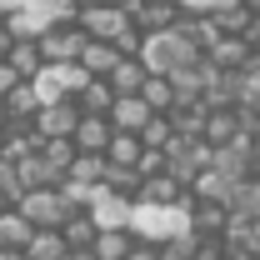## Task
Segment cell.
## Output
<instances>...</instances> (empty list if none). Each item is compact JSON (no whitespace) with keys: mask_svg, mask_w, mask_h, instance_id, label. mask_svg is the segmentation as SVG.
<instances>
[{"mask_svg":"<svg viewBox=\"0 0 260 260\" xmlns=\"http://www.w3.org/2000/svg\"><path fill=\"white\" fill-rule=\"evenodd\" d=\"M125 230H130V240H140V245H160L170 235L190 230V215H185V205H145V200H135Z\"/></svg>","mask_w":260,"mask_h":260,"instance_id":"obj_1","label":"cell"},{"mask_svg":"<svg viewBox=\"0 0 260 260\" xmlns=\"http://www.w3.org/2000/svg\"><path fill=\"white\" fill-rule=\"evenodd\" d=\"M135 60L145 65L150 75H175V70H185V65L200 60V50H195L185 35H175V30H155V35L140 40V55H135Z\"/></svg>","mask_w":260,"mask_h":260,"instance_id":"obj_2","label":"cell"},{"mask_svg":"<svg viewBox=\"0 0 260 260\" xmlns=\"http://www.w3.org/2000/svg\"><path fill=\"white\" fill-rule=\"evenodd\" d=\"M15 210H20V215H25L35 230H55L65 215H70V205L60 200V190H55V185H40V190H20Z\"/></svg>","mask_w":260,"mask_h":260,"instance_id":"obj_3","label":"cell"},{"mask_svg":"<svg viewBox=\"0 0 260 260\" xmlns=\"http://www.w3.org/2000/svg\"><path fill=\"white\" fill-rule=\"evenodd\" d=\"M75 120H80V105H75V95H65V100L40 105L30 115V130H35V140H70Z\"/></svg>","mask_w":260,"mask_h":260,"instance_id":"obj_4","label":"cell"},{"mask_svg":"<svg viewBox=\"0 0 260 260\" xmlns=\"http://www.w3.org/2000/svg\"><path fill=\"white\" fill-rule=\"evenodd\" d=\"M210 170L215 175H225V180H245V175H255V160H250V135H235L225 145H210Z\"/></svg>","mask_w":260,"mask_h":260,"instance_id":"obj_5","label":"cell"},{"mask_svg":"<svg viewBox=\"0 0 260 260\" xmlns=\"http://www.w3.org/2000/svg\"><path fill=\"white\" fill-rule=\"evenodd\" d=\"M35 45H40L45 65H50V60H75L80 45H85V30H80L75 20H65V25H45V30L35 35Z\"/></svg>","mask_w":260,"mask_h":260,"instance_id":"obj_6","label":"cell"},{"mask_svg":"<svg viewBox=\"0 0 260 260\" xmlns=\"http://www.w3.org/2000/svg\"><path fill=\"white\" fill-rule=\"evenodd\" d=\"M75 25L90 35V40H115V35L130 25V15L120 5H80V15H75Z\"/></svg>","mask_w":260,"mask_h":260,"instance_id":"obj_7","label":"cell"},{"mask_svg":"<svg viewBox=\"0 0 260 260\" xmlns=\"http://www.w3.org/2000/svg\"><path fill=\"white\" fill-rule=\"evenodd\" d=\"M130 205H135V200H125V195L95 185V195H90V220H95V230H125Z\"/></svg>","mask_w":260,"mask_h":260,"instance_id":"obj_8","label":"cell"},{"mask_svg":"<svg viewBox=\"0 0 260 260\" xmlns=\"http://www.w3.org/2000/svg\"><path fill=\"white\" fill-rule=\"evenodd\" d=\"M135 200H145V205H190V185H180L170 170H160V175H145L140 180Z\"/></svg>","mask_w":260,"mask_h":260,"instance_id":"obj_9","label":"cell"},{"mask_svg":"<svg viewBox=\"0 0 260 260\" xmlns=\"http://www.w3.org/2000/svg\"><path fill=\"white\" fill-rule=\"evenodd\" d=\"M175 15H180L175 0H140V5L130 10V25H135L140 35H155V30H170Z\"/></svg>","mask_w":260,"mask_h":260,"instance_id":"obj_10","label":"cell"},{"mask_svg":"<svg viewBox=\"0 0 260 260\" xmlns=\"http://www.w3.org/2000/svg\"><path fill=\"white\" fill-rule=\"evenodd\" d=\"M155 110L145 105L140 95H115L110 100V110H105V120H110V130H125V135H135V130L145 125Z\"/></svg>","mask_w":260,"mask_h":260,"instance_id":"obj_11","label":"cell"},{"mask_svg":"<svg viewBox=\"0 0 260 260\" xmlns=\"http://www.w3.org/2000/svg\"><path fill=\"white\" fill-rule=\"evenodd\" d=\"M185 215H190V230H200V235H220V230H225L230 205H220V200H205V195H190Z\"/></svg>","mask_w":260,"mask_h":260,"instance_id":"obj_12","label":"cell"},{"mask_svg":"<svg viewBox=\"0 0 260 260\" xmlns=\"http://www.w3.org/2000/svg\"><path fill=\"white\" fill-rule=\"evenodd\" d=\"M235 105H205V120H200V140L205 145H225L235 140Z\"/></svg>","mask_w":260,"mask_h":260,"instance_id":"obj_13","label":"cell"},{"mask_svg":"<svg viewBox=\"0 0 260 260\" xmlns=\"http://www.w3.org/2000/svg\"><path fill=\"white\" fill-rule=\"evenodd\" d=\"M105 140H110V120H105V115H80L75 130H70V145L85 150V155H100Z\"/></svg>","mask_w":260,"mask_h":260,"instance_id":"obj_14","label":"cell"},{"mask_svg":"<svg viewBox=\"0 0 260 260\" xmlns=\"http://www.w3.org/2000/svg\"><path fill=\"white\" fill-rule=\"evenodd\" d=\"M115 60H120V50H115L110 40H90V35H85V45H80V55H75V65H80L85 75H110Z\"/></svg>","mask_w":260,"mask_h":260,"instance_id":"obj_15","label":"cell"},{"mask_svg":"<svg viewBox=\"0 0 260 260\" xmlns=\"http://www.w3.org/2000/svg\"><path fill=\"white\" fill-rule=\"evenodd\" d=\"M145 75H150V70H145V65L135 60V55H120V60H115V70L105 75V85H110L115 95H140Z\"/></svg>","mask_w":260,"mask_h":260,"instance_id":"obj_16","label":"cell"},{"mask_svg":"<svg viewBox=\"0 0 260 260\" xmlns=\"http://www.w3.org/2000/svg\"><path fill=\"white\" fill-rule=\"evenodd\" d=\"M205 60L215 65V70H240V65L250 60V45H245V35H220V40L205 50Z\"/></svg>","mask_w":260,"mask_h":260,"instance_id":"obj_17","label":"cell"},{"mask_svg":"<svg viewBox=\"0 0 260 260\" xmlns=\"http://www.w3.org/2000/svg\"><path fill=\"white\" fill-rule=\"evenodd\" d=\"M0 105H5V115H10V120L30 125V115L40 110V95H35V85H30V80H15V85L0 95Z\"/></svg>","mask_w":260,"mask_h":260,"instance_id":"obj_18","label":"cell"},{"mask_svg":"<svg viewBox=\"0 0 260 260\" xmlns=\"http://www.w3.org/2000/svg\"><path fill=\"white\" fill-rule=\"evenodd\" d=\"M55 230H60L65 250H90V240H95V220H90V210H70Z\"/></svg>","mask_w":260,"mask_h":260,"instance_id":"obj_19","label":"cell"},{"mask_svg":"<svg viewBox=\"0 0 260 260\" xmlns=\"http://www.w3.org/2000/svg\"><path fill=\"white\" fill-rule=\"evenodd\" d=\"M110 100H115V90L105 85V75H90V80L75 90V105H80V115H105V110H110Z\"/></svg>","mask_w":260,"mask_h":260,"instance_id":"obj_20","label":"cell"},{"mask_svg":"<svg viewBox=\"0 0 260 260\" xmlns=\"http://www.w3.org/2000/svg\"><path fill=\"white\" fill-rule=\"evenodd\" d=\"M30 230H35V225L15 210V205H5V210H0V250H25Z\"/></svg>","mask_w":260,"mask_h":260,"instance_id":"obj_21","label":"cell"},{"mask_svg":"<svg viewBox=\"0 0 260 260\" xmlns=\"http://www.w3.org/2000/svg\"><path fill=\"white\" fill-rule=\"evenodd\" d=\"M5 65H10L20 80H30L35 70L45 65V55H40V45H35V40H10V50H5Z\"/></svg>","mask_w":260,"mask_h":260,"instance_id":"obj_22","label":"cell"},{"mask_svg":"<svg viewBox=\"0 0 260 260\" xmlns=\"http://www.w3.org/2000/svg\"><path fill=\"white\" fill-rule=\"evenodd\" d=\"M190 195H205V200H220V205H230V200H235V180L215 175V170L205 165V170H200V175L190 180Z\"/></svg>","mask_w":260,"mask_h":260,"instance_id":"obj_23","label":"cell"},{"mask_svg":"<svg viewBox=\"0 0 260 260\" xmlns=\"http://www.w3.org/2000/svg\"><path fill=\"white\" fill-rule=\"evenodd\" d=\"M35 155L45 160V170H50L55 180H65V170H70V160H75V145H70V140H40Z\"/></svg>","mask_w":260,"mask_h":260,"instance_id":"obj_24","label":"cell"},{"mask_svg":"<svg viewBox=\"0 0 260 260\" xmlns=\"http://www.w3.org/2000/svg\"><path fill=\"white\" fill-rule=\"evenodd\" d=\"M130 245H135V240H130V230H95L90 255H95V260H125Z\"/></svg>","mask_w":260,"mask_h":260,"instance_id":"obj_25","label":"cell"},{"mask_svg":"<svg viewBox=\"0 0 260 260\" xmlns=\"http://www.w3.org/2000/svg\"><path fill=\"white\" fill-rule=\"evenodd\" d=\"M60 255H65L60 230H30V240H25V260H60Z\"/></svg>","mask_w":260,"mask_h":260,"instance_id":"obj_26","label":"cell"},{"mask_svg":"<svg viewBox=\"0 0 260 260\" xmlns=\"http://www.w3.org/2000/svg\"><path fill=\"white\" fill-rule=\"evenodd\" d=\"M110 165H130L135 170V155H140V140L125 135V130H110V140H105V150H100Z\"/></svg>","mask_w":260,"mask_h":260,"instance_id":"obj_27","label":"cell"},{"mask_svg":"<svg viewBox=\"0 0 260 260\" xmlns=\"http://www.w3.org/2000/svg\"><path fill=\"white\" fill-rule=\"evenodd\" d=\"M100 185H105V190H115V195H125V200H135V195H140V175H135L130 165H110V160H105Z\"/></svg>","mask_w":260,"mask_h":260,"instance_id":"obj_28","label":"cell"},{"mask_svg":"<svg viewBox=\"0 0 260 260\" xmlns=\"http://www.w3.org/2000/svg\"><path fill=\"white\" fill-rule=\"evenodd\" d=\"M15 180H20V190H40V185H55V175L45 170L40 155H25V160H15Z\"/></svg>","mask_w":260,"mask_h":260,"instance_id":"obj_29","label":"cell"},{"mask_svg":"<svg viewBox=\"0 0 260 260\" xmlns=\"http://www.w3.org/2000/svg\"><path fill=\"white\" fill-rule=\"evenodd\" d=\"M100 175H105V155H85V150H75L65 170V180H80V185H100Z\"/></svg>","mask_w":260,"mask_h":260,"instance_id":"obj_30","label":"cell"},{"mask_svg":"<svg viewBox=\"0 0 260 260\" xmlns=\"http://www.w3.org/2000/svg\"><path fill=\"white\" fill-rule=\"evenodd\" d=\"M140 100H145L155 115H165V110L175 105V90H170V80H165V75H145V85H140Z\"/></svg>","mask_w":260,"mask_h":260,"instance_id":"obj_31","label":"cell"},{"mask_svg":"<svg viewBox=\"0 0 260 260\" xmlns=\"http://www.w3.org/2000/svg\"><path fill=\"white\" fill-rule=\"evenodd\" d=\"M230 210H240V215L260 220V170H255V175H245V180L235 185V200H230Z\"/></svg>","mask_w":260,"mask_h":260,"instance_id":"obj_32","label":"cell"},{"mask_svg":"<svg viewBox=\"0 0 260 260\" xmlns=\"http://www.w3.org/2000/svg\"><path fill=\"white\" fill-rule=\"evenodd\" d=\"M170 135H175V130H170V115H150L145 125L135 130V140H140L145 150H165V145H170Z\"/></svg>","mask_w":260,"mask_h":260,"instance_id":"obj_33","label":"cell"},{"mask_svg":"<svg viewBox=\"0 0 260 260\" xmlns=\"http://www.w3.org/2000/svg\"><path fill=\"white\" fill-rule=\"evenodd\" d=\"M45 70L55 75V85H60L65 95H75V90H80V85L90 80V75H85V70H80V65H75V60H50V65H45Z\"/></svg>","mask_w":260,"mask_h":260,"instance_id":"obj_34","label":"cell"},{"mask_svg":"<svg viewBox=\"0 0 260 260\" xmlns=\"http://www.w3.org/2000/svg\"><path fill=\"white\" fill-rule=\"evenodd\" d=\"M155 255H160V260H195V230H180V235L160 240Z\"/></svg>","mask_w":260,"mask_h":260,"instance_id":"obj_35","label":"cell"},{"mask_svg":"<svg viewBox=\"0 0 260 260\" xmlns=\"http://www.w3.org/2000/svg\"><path fill=\"white\" fill-rule=\"evenodd\" d=\"M210 20H215V30H220V35H245V20H250V15H245V10H240V0H235V5L210 10Z\"/></svg>","mask_w":260,"mask_h":260,"instance_id":"obj_36","label":"cell"},{"mask_svg":"<svg viewBox=\"0 0 260 260\" xmlns=\"http://www.w3.org/2000/svg\"><path fill=\"white\" fill-rule=\"evenodd\" d=\"M160 170H165V150H145V145H140V155H135V175L145 180V175H160Z\"/></svg>","mask_w":260,"mask_h":260,"instance_id":"obj_37","label":"cell"},{"mask_svg":"<svg viewBox=\"0 0 260 260\" xmlns=\"http://www.w3.org/2000/svg\"><path fill=\"white\" fill-rule=\"evenodd\" d=\"M140 40H145V35L135 30V25H125V30L115 35V40H110V45H115V50H120V55H140Z\"/></svg>","mask_w":260,"mask_h":260,"instance_id":"obj_38","label":"cell"},{"mask_svg":"<svg viewBox=\"0 0 260 260\" xmlns=\"http://www.w3.org/2000/svg\"><path fill=\"white\" fill-rule=\"evenodd\" d=\"M125 260H160V255H155V245H140V240H135L125 250Z\"/></svg>","mask_w":260,"mask_h":260,"instance_id":"obj_39","label":"cell"},{"mask_svg":"<svg viewBox=\"0 0 260 260\" xmlns=\"http://www.w3.org/2000/svg\"><path fill=\"white\" fill-rule=\"evenodd\" d=\"M245 45H250V50H260V15H250V20H245Z\"/></svg>","mask_w":260,"mask_h":260,"instance_id":"obj_40","label":"cell"},{"mask_svg":"<svg viewBox=\"0 0 260 260\" xmlns=\"http://www.w3.org/2000/svg\"><path fill=\"white\" fill-rule=\"evenodd\" d=\"M80 5H120V10H125V15H130V10H135L140 0H80Z\"/></svg>","mask_w":260,"mask_h":260,"instance_id":"obj_41","label":"cell"},{"mask_svg":"<svg viewBox=\"0 0 260 260\" xmlns=\"http://www.w3.org/2000/svg\"><path fill=\"white\" fill-rule=\"evenodd\" d=\"M250 160H255V170H260V130L250 135Z\"/></svg>","mask_w":260,"mask_h":260,"instance_id":"obj_42","label":"cell"},{"mask_svg":"<svg viewBox=\"0 0 260 260\" xmlns=\"http://www.w3.org/2000/svg\"><path fill=\"white\" fill-rule=\"evenodd\" d=\"M60 260H95V255H90V250H65Z\"/></svg>","mask_w":260,"mask_h":260,"instance_id":"obj_43","label":"cell"},{"mask_svg":"<svg viewBox=\"0 0 260 260\" xmlns=\"http://www.w3.org/2000/svg\"><path fill=\"white\" fill-rule=\"evenodd\" d=\"M5 50H10V30L0 25V60H5Z\"/></svg>","mask_w":260,"mask_h":260,"instance_id":"obj_44","label":"cell"},{"mask_svg":"<svg viewBox=\"0 0 260 260\" xmlns=\"http://www.w3.org/2000/svg\"><path fill=\"white\" fill-rule=\"evenodd\" d=\"M240 10L245 15H260V0H240Z\"/></svg>","mask_w":260,"mask_h":260,"instance_id":"obj_45","label":"cell"},{"mask_svg":"<svg viewBox=\"0 0 260 260\" xmlns=\"http://www.w3.org/2000/svg\"><path fill=\"white\" fill-rule=\"evenodd\" d=\"M0 260H25V250H0Z\"/></svg>","mask_w":260,"mask_h":260,"instance_id":"obj_46","label":"cell"},{"mask_svg":"<svg viewBox=\"0 0 260 260\" xmlns=\"http://www.w3.org/2000/svg\"><path fill=\"white\" fill-rule=\"evenodd\" d=\"M5 125H10V115H5V105H0V130H5Z\"/></svg>","mask_w":260,"mask_h":260,"instance_id":"obj_47","label":"cell"},{"mask_svg":"<svg viewBox=\"0 0 260 260\" xmlns=\"http://www.w3.org/2000/svg\"><path fill=\"white\" fill-rule=\"evenodd\" d=\"M0 210H5V200H0Z\"/></svg>","mask_w":260,"mask_h":260,"instance_id":"obj_48","label":"cell"},{"mask_svg":"<svg viewBox=\"0 0 260 260\" xmlns=\"http://www.w3.org/2000/svg\"><path fill=\"white\" fill-rule=\"evenodd\" d=\"M255 110H260V105H255Z\"/></svg>","mask_w":260,"mask_h":260,"instance_id":"obj_49","label":"cell"}]
</instances>
